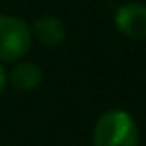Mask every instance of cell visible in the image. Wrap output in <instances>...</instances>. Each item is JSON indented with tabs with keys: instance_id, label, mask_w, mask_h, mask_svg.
Here are the masks:
<instances>
[{
	"instance_id": "obj_6",
	"label": "cell",
	"mask_w": 146,
	"mask_h": 146,
	"mask_svg": "<svg viewBox=\"0 0 146 146\" xmlns=\"http://www.w3.org/2000/svg\"><path fill=\"white\" fill-rule=\"evenodd\" d=\"M7 79H9V76H7V70H5V67L0 64V95L4 93V90L7 88Z\"/></svg>"
},
{
	"instance_id": "obj_4",
	"label": "cell",
	"mask_w": 146,
	"mask_h": 146,
	"mask_svg": "<svg viewBox=\"0 0 146 146\" xmlns=\"http://www.w3.org/2000/svg\"><path fill=\"white\" fill-rule=\"evenodd\" d=\"M31 35L43 46H57L65 38V24L55 16H40L31 24Z\"/></svg>"
},
{
	"instance_id": "obj_3",
	"label": "cell",
	"mask_w": 146,
	"mask_h": 146,
	"mask_svg": "<svg viewBox=\"0 0 146 146\" xmlns=\"http://www.w3.org/2000/svg\"><path fill=\"white\" fill-rule=\"evenodd\" d=\"M117 29L134 40L146 38V5L143 4H125L115 12Z\"/></svg>"
},
{
	"instance_id": "obj_5",
	"label": "cell",
	"mask_w": 146,
	"mask_h": 146,
	"mask_svg": "<svg viewBox=\"0 0 146 146\" xmlns=\"http://www.w3.org/2000/svg\"><path fill=\"white\" fill-rule=\"evenodd\" d=\"M41 79H43V72H41L40 65H36L33 62L16 64L11 70V74H9L11 84L21 91H31V90L38 88Z\"/></svg>"
},
{
	"instance_id": "obj_1",
	"label": "cell",
	"mask_w": 146,
	"mask_h": 146,
	"mask_svg": "<svg viewBox=\"0 0 146 146\" xmlns=\"http://www.w3.org/2000/svg\"><path fill=\"white\" fill-rule=\"evenodd\" d=\"M93 146H139V129L132 115L120 108L100 115L93 131Z\"/></svg>"
},
{
	"instance_id": "obj_2",
	"label": "cell",
	"mask_w": 146,
	"mask_h": 146,
	"mask_svg": "<svg viewBox=\"0 0 146 146\" xmlns=\"http://www.w3.org/2000/svg\"><path fill=\"white\" fill-rule=\"evenodd\" d=\"M33 35L26 21L0 14V60L14 62L28 53Z\"/></svg>"
}]
</instances>
